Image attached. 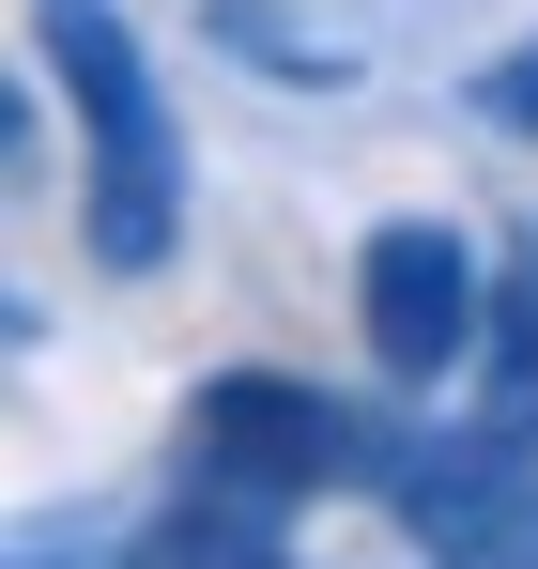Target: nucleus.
<instances>
[{
    "instance_id": "nucleus-5",
    "label": "nucleus",
    "mask_w": 538,
    "mask_h": 569,
    "mask_svg": "<svg viewBox=\"0 0 538 569\" xmlns=\"http://www.w3.org/2000/svg\"><path fill=\"white\" fill-rule=\"evenodd\" d=\"M477 108H492L508 139H538V47H524V62H492V78H477Z\"/></svg>"
},
{
    "instance_id": "nucleus-2",
    "label": "nucleus",
    "mask_w": 538,
    "mask_h": 569,
    "mask_svg": "<svg viewBox=\"0 0 538 569\" xmlns=\"http://www.w3.org/2000/svg\"><path fill=\"white\" fill-rule=\"evenodd\" d=\"M185 462L231 477V492H277V508H308V492H385V431H369L355 400H323V385L292 370H216L185 400Z\"/></svg>"
},
{
    "instance_id": "nucleus-3",
    "label": "nucleus",
    "mask_w": 538,
    "mask_h": 569,
    "mask_svg": "<svg viewBox=\"0 0 538 569\" xmlns=\"http://www.w3.org/2000/svg\"><path fill=\"white\" fill-rule=\"evenodd\" d=\"M355 323H369V370L400 385V400H431V385L492 339V292H477V247H461L447 216H385L355 247Z\"/></svg>"
},
{
    "instance_id": "nucleus-6",
    "label": "nucleus",
    "mask_w": 538,
    "mask_h": 569,
    "mask_svg": "<svg viewBox=\"0 0 538 569\" xmlns=\"http://www.w3.org/2000/svg\"><path fill=\"white\" fill-rule=\"evenodd\" d=\"M16 569H108V539H92V523H31ZM123 569H155V555H123Z\"/></svg>"
},
{
    "instance_id": "nucleus-4",
    "label": "nucleus",
    "mask_w": 538,
    "mask_h": 569,
    "mask_svg": "<svg viewBox=\"0 0 538 569\" xmlns=\"http://www.w3.org/2000/svg\"><path fill=\"white\" fill-rule=\"evenodd\" d=\"M477 416L538 447V292L524 278H492V400H477Z\"/></svg>"
},
{
    "instance_id": "nucleus-1",
    "label": "nucleus",
    "mask_w": 538,
    "mask_h": 569,
    "mask_svg": "<svg viewBox=\"0 0 538 569\" xmlns=\"http://www.w3.org/2000/svg\"><path fill=\"white\" fill-rule=\"evenodd\" d=\"M47 47H62V93H78V139H92V262L108 278H155L185 231V139H170V93H155V62H139V31L108 16V0H47Z\"/></svg>"
}]
</instances>
